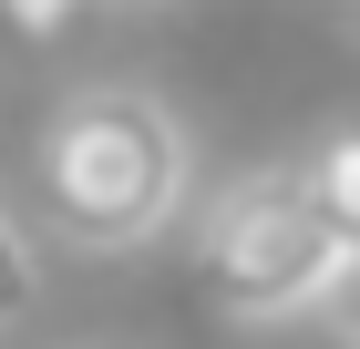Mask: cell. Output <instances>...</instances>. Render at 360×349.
Returning <instances> with one entry per match:
<instances>
[{"instance_id":"obj_1","label":"cell","mask_w":360,"mask_h":349,"mask_svg":"<svg viewBox=\"0 0 360 349\" xmlns=\"http://www.w3.org/2000/svg\"><path fill=\"white\" fill-rule=\"evenodd\" d=\"M360 268V144L319 134L309 164H257L206 206L195 277L237 329H278L330 308Z\"/></svg>"},{"instance_id":"obj_2","label":"cell","mask_w":360,"mask_h":349,"mask_svg":"<svg viewBox=\"0 0 360 349\" xmlns=\"http://www.w3.org/2000/svg\"><path fill=\"white\" fill-rule=\"evenodd\" d=\"M31 195L52 216V237H72L83 257L155 246L186 216V124L144 82H83L52 103L31 144Z\"/></svg>"},{"instance_id":"obj_3","label":"cell","mask_w":360,"mask_h":349,"mask_svg":"<svg viewBox=\"0 0 360 349\" xmlns=\"http://www.w3.org/2000/svg\"><path fill=\"white\" fill-rule=\"evenodd\" d=\"M31 298H41V257H31L21 216L0 206V329H11V319H31Z\"/></svg>"},{"instance_id":"obj_4","label":"cell","mask_w":360,"mask_h":349,"mask_svg":"<svg viewBox=\"0 0 360 349\" xmlns=\"http://www.w3.org/2000/svg\"><path fill=\"white\" fill-rule=\"evenodd\" d=\"M83 11L93 0H0V31H11V41H62Z\"/></svg>"},{"instance_id":"obj_5","label":"cell","mask_w":360,"mask_h":349,"mask_svg":"<svg viewBox=\"0 0 360 349\" xmlns=\"http://www.w3.org/2000/svg\"><path fill=\"white\" fill-rule=\"evenodd\" d=\"M72 349H124V339H72Z\"/></svg>"}]
</instances>
